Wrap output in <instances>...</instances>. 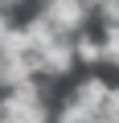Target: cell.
I'll return each mask as SVG.
<instances>
[{"label": "cell", "instance_id": "obj_1", "mask_svg": "<svg viewBox=\"0 0 119 123\" xmlns=\"http://www.w3.org/2000/svg\"><path fill=\"white\" fill-rule=\"evenodd\" d=\"M37 57V74L41 78H66L74 66H78V49H74V37H57V41H49L45 49H37L33 53Z\"/></svg>", "mask_w": 119, "mask_h": 123}, {"label": "cell", "instance_id": "obj_2", "mask_svg": "<svg viewBox=\"0 0 119 123\" xmlns=\"http://www.w3.org/2000/svg\"><path fill=\"white\" fill-rule=\"evenodd\" d=\"M41 8L53 17V25L62 29L66 37L86 33L90 29V17H94V4H90V0H45Z\"/></svg>", "mask_w": 119, "mask_h": 123}, {"label": "cell", "instance_id": "obj_3", "mask_svg": "<svg viewBox=\"0 0 119 123\" xmlns=\"http://www.w3.org/2000/svg\"><path fill=\"white\" fill-rule=\"evenodd\" d=\"M29 78H37V57L33 53H0V90H13Z\"/></svg>", "mask_w": 119, "mask_h": 123}, {"label": "cell", "instance_id": "obj_4", "mask_svg": "<svg viewBox=\"0 0 119 123\" xmlns=\"http://www.w3.org/2000/svg\"><path fill=\"white\" fill-rule=\"evenodd\" d=\"M78 103H86L94 115H103V107H107V94H111V82L107 78H99V74H86V78H78L74 82V90H70Z\"/></svg>", "mask_w": 119, "mask_h": 123}, {"label": "cell", "instance_id": "obj_5", "mask_svg": "<svg viewBox=\"0 0 119 123\" xmlns=\"http://www.w3.org/2000/svg\"><path fill=\"white\" fill-rule=\"evenodd\" d=\"M99 115L86 107V103H78L74 94H66L62 103H57V111H53V123H94Z\"/></svg>", "mask_w": 119, "mask_h": 123}, {"label": "cell", "instance_id": "obj_6", "mask_svg": "<svg viewBox=\"0 0 119 123\" xmlns=\"http://www.w3.org/2000/svg\"><path fill=\"white\" fill-rule=\"evenodd\" d=\"M74 49H78V66H86V70L103 66V37H94V33H78V37H74Z\"/></svg>", "mask_w": 119, "mask_h": 123}, {"label": "cell", "instance_id": "obj_7", "mask_svg": "<svg viewBox=\"0 0 119 123\" xmlns=\"http://www.w3.org/2000/svg\"><path fill=\"white\" fill-rule=\"evenodd\" d=\"M103 66L119 70V25H103Z\"/></svg>", "mask_w": 119, "mask_h": 123}, {"label": "cell", "instance_id": "obj_8", "mask_svg": "<svg viewBox=\"0 0 119 123\" xmlns=\"http://www.w3.org/2000/svg\"><path fill=\"white\" fill-rule=\"evenodd\" d=\"M94 17L103 25H119V0H103V4L94 8Z\"/></svg>", "mask_w": 119, "mask_h": 123}, {"label": "cell", "instance_id": "obj_9", "mask_svg": "<svg viewBox=\"0 0 119 123\" xmlns=\"http://www.w3.org/2000/svg\"><path fill=\"white\" fill-rule=\"evenodd\" d=\"M103 115L119 119V86H111V94H107V107H103Z\"/></svg>", "mask_w": 119, "mask_h": 123}, {"label": "cell", "instance_id": "obj_10", "mask_svg": "<svg viewBox=\"0 0 119 123\" xmlns=\"http://www.w3.org/2000/svg\"><path fill=\"white\" fill-rule=\"evenodd\" d=\"M13 29H17V17H13V12H4V8H0V41H4V37H8Z\"/></svg>", "mask_w": 119, "mask_h": 123}, {"label": "cell", "instance_id": "obj_11", "mask_svg": "<svg viewBox=\"0 0 119 123\" xmlns=\"http://www.w3.org/2000/svg\"><path fill=\"white\" fill-rule=\"evenodd\" d=\"M94 123H119V119H111V115H99V119H94Z\"/></svg>", "mask_w": 119, "mask_h": 123}, {"label": "cell", "instance_id": "obj_12", "mask_svg": "<svg viewBox=\"0 0 119 123\" xmlns=\"http://www.w3.org/2000/svg\"><path fill=\"white\" fill-rule=\"evenodd\" d=\"M0 123H4V119H0Z\"/></svg>", "mask_w": 119, "mask_h": 123}, {"label": "cell", "instance_id": "obj_13", "mask_svg": "<svg viewBox=\"0 0 119 123\" xmlns=\"http://www.w3.org/2000/svg\"><path fill=\"white\" fill-rule=\"evenodd\" d=\"M0 8H4V4H0Z\"/></svg>", "mask_w": 119, "mask_h": 123}]
</instances>
